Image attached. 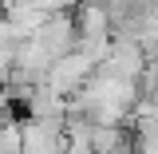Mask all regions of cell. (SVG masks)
Wrapping results in <instances>:
<instances>
[{"instance_id": "obj_1", "label": "cell", "mask_w": 158, "mask_h": 154, "mask_svg": "<svg viewBox=\"0 0 158 154\" xmlns=\"http://www.w3.org/2000/svg\"><path fill=\"white\" fill-rule=\"evenodd\" d=\"M32 44H40V48L52 56V63H59V59H67V56H75L79 36H75L71 8H59V12H52V16H48V20L36 28V32H32Z\"/></svg>"}, {"instance_id": "obj_2", "label": "cell", "mask_w": 158, "mask_h": 154, "mask_svg": "<svg viewBox=\"0 0 158 154\" xmlns=\"http://www.w3.org/2000/svg\"><path fill=\"white\" fill-rule=\"evenodd\" d=\"M71 20H75L79 44L111 40V20H107V12H103V4H79V8H71Z\"/></svg>"}, {"instance_id": "obj_3", "label": "cell", "mask_w": 158, "mask_h": 154, "mask_svg": "<svg viewBox=\"0 0 158 154\" xmlns=\"http://www.w3.org/2000/svg\"><path fill=\"white\" fill-rule=\"evenodd\" d=\"M20 150H24L20 123H16V127H4V131H0V154H20Z\"/></svg>"}]
</instances>
